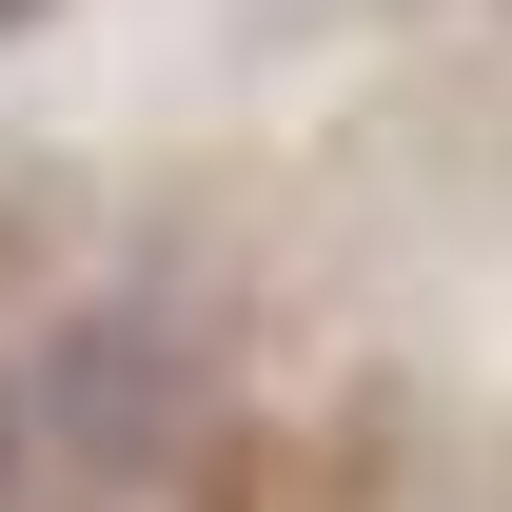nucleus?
<instances>
[{"label": "nucleus", "instance_id": "1", "mask_svg": "<svg viewBox=\"0 0 512 512\" xmlns=\"http://www.w3.org/2000/svg\"><path fill=\"white\" fill-rule=\"evenodd\" d=\"M20 20H40V0H0V40H20Z\"/></svg>", "mask_w": 512, "mask_h": 512}]
</instances>
